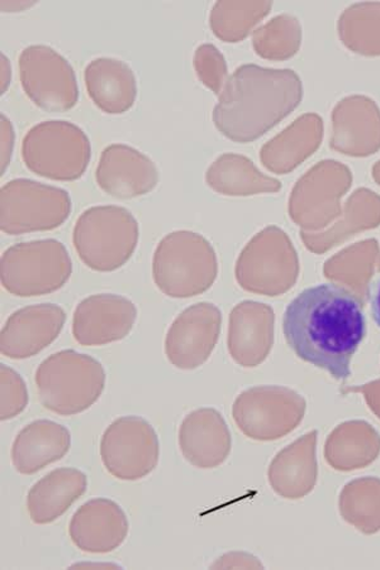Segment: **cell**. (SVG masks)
Wrapping results in <instances>:
<instances>
[{
  "label": "cell",
  "instance_id": "cell-1",
  "mask_svg": "<svg viewBox=\"0 0 380 570\" xmlns=\"http://www.w3.org/2000/svg\"><path fill=\"white\" fill-rule=\"evenodd\" d=\"M283 333L296 357L347 381L367 335L363 304L337 284L305 288L286 306Z\"/></svg>",
  "mask_w": 380,
  "mask_h": 570
},
{
  "label": "cell",
  "instance_id": "cell-2",
  "mask_svg": "<svg viewBox=\"0 0 380 570\" xmlns=\"http://www.w3.org/2000/svg\"><path fill=\"white\" fill-rule=\"evenodd\" d=\"M302 98L295 71L246 63L227 79L213 109V124L231 141L253 142L289 117Z\"/></svg>",
  "mask_w": 380,
  "mask_h": 570
},
{
  "label": "cell",
  "instance_id": "cell-3",
  "mask_svg": "<svg viewBox=\"0 0 380 570\" xmlns=\"http://www.w3.org/2000/svg\"><path fill=\"white\" fill-rule=\"evenodd\" d=\"M218 276V258L211 242L191 230H175L155 249L153 278L172 298H189L208 292Z\"/></svg>",
  "mask_w": 380,
  "mask_h": 570
},
{
  "label": "cell",
  "instance_id": "cell-4",
  "mask_svg": "<svg viewBox=\"0 0 380 570\" xmlns=\"http://www.w3.org/2000/svg\"><path fill=\"white\" fill-rule=\"evenodd\" d=\"M41 404L53 414L72 416L97 403L106 387V371L96 358L67 350L51 354L35 375Z\"/></svg>",
  "mask_w": 380,
  "mask_h": 570
},
{
  "label": "cell",
  "instance_id": "cell-5",
  "mask_svg": "<svg viewBox=\"0 0 380 570\" xmlns=\"http://www.w3.org/2000/svg\"><path fill=\"white\" fill-rule=\"evenodd\" d=\"M140 228L133 213L117 205H98L82 212L72 243L82 264L97 273H114L135 254Z\"/></svg>",
  "mask_w": 380,
  "mask_h": 570
},
{
  "label": "cell",
  "instance_id": "cell-6",
  "mask_svg": "<svg viewBox=\"0 0 380 570\" xmlns=\"http://www.w3.org/2000/svg\"><path fill=\"white\" fill-rule=\"evenodd\" d=\"M71 274L69 252L57 239L18 243L4 252L0 262L2 286L17 297L57 293Z\"/></svg>",
  "mask_w": 380,
  "mask_h": 570
},
{
  "label": "cell",
  "instance_id": "cell-7",
  "mask_svg": "<svg viewBox=\"0 0 380 570\" xmlns=\"http://www.w3.org/2000/svg\"><path fill=\"white\" fill-rule=\"evenodd\" d=\"M22 160L29 170L53 181H77L91 157L85 130L67 120H48L32 127L22 141Z\"/></svg>",
  "mask_w": 380,
  "mask_h": 570
},
{
  "label": "cell",
  "instance_id": "cell-8",
  "mask_svg": "<svg viewBox=\"0 0 380 570\" xmlns=\"http://www.w3.org/2000/svg\"><path fill=\"white\" fill-rule=\"evenodd\" d=\"M70 213V195L57 186L16 179L0 191V228L8 236L57 229Z\"/></svg>",
  "mask_w": 380,
  "mask_h": 570
},
{
  "label": "cell",
  "instance_id": "cell-9",
  "mask_svg": "<svg viewBox=\"0 0 380 570\" xmlns=\"http://www.w3.org/2000/svg\"><path fill=\"white\" fill-rule=\"evenodd\" d=\"M18 69L26 96L40 109L64 114L78 105L77 75L69 61L49 46L26 48L18 60Z\"/></svg>",
  "mask_w": 380,
  "mask_h": 570
},
{
  "label": "cell",
  "instance_id": "cell-10",
  "mask_svg": "<svg viewBox=\"0 0 380 570\" xmlns=\"http://www.w3.org/2000/svg\"><path fill=\"white\" fill-rule=\"evenodd\" d=\"M303 414V399L289 389L275 386L246 390L233 406V417L241 433L257 442H274L289 435L301 423Z\"/></svg>",
  "mask_w": 380,
  "mask_h": 570
},
{
  "label": "cell",
  "instance_id": "cell-11",
  "mask_svg": "<svg viewBox=\"0 0 380 570\" xmlns=\"http://www.w3.org/2000/svg\"><path fill=\"white\" fill-rule=\"evenodd\" d=\"M100 458L120 481L145 479L159 464L160 443L155 429L140 416H123L100 439Z\"/></svg>",
  "mask_w": 380,
  "mask_h": 570
},
{
  "label": "cell",
  "instance_id": "cell-12",
  "mask_svg": "<svg viewBox=\"0 0 380 570\" xmlns=\"http://www.w3.org/2000/svg\"><path fill=\"white\" fill-rule=\"evenodd\" d=\"M294 250L284 233L269 227L241 252L235 275L246 292L280 295L294 283Z\"/></svg>",
  "mask_w": 380,
  "mask_h": 570
},
{
  "label": "cell",
  "instance_id": "cell-13",
  "mask_svg": "<svg viewBox=\"0 0 380 570\" xmlns=\"http://www.w3.org/2000/svg\"><path fill=\"white\" fill-rule=\"evenodd\" d=\"M222 313L212 303L194 304L173 322L165 338L166 358L183 371L205 364L220 340Z\"/></svg>",
  "mask_w": 380,
  "mask_h": 570
},
{
  "label": "cell",
  "instance_id": "cell-14",
  "mask_svg": "<svg viewBox=\"0 0 380 570\" xmlns=\"http://www.w3.org/2000/svg\"><path fill=\"white\" fill-rule=\"evenodd\" d=\"M137 307L115 294L91 295L80 302L72 316V336L82 347H101L131 333Z\"/></svg>",
  "mask_w": 380,
  "mask_h": 570
},
{
  "label": "cell",
  "instance_id": "cell-15",
  "mask_svg": "<svg viewBox=\"0 0 380 570\" xmlns=\"http://www.w3.org/2000/svg\"><path fill=\"white\" fill-rule=\"evenodd\" d=\"M67 313L57 304L25 306L8 317L0 334V352L9 360L35 357L58 340Z\"/></svg>",
  "mask_w": 380,
  "mask_h": 570
},
{
  "label": "cell",
  "instance_id": "cell-16",
  "mask_svg": "<svg viewBox=\"0 0 380 570\" xmlns=\"http://www.w3.org/2000/svg\"><path fill=\"white\" fill-rule=\"evenodd\" d=\"M96 180L101 190L120 200L152 193L159 184V170L150 157L138 149L114 144L101 153Z\"/></svg>",
  "mask_w": 380,
  "mask_h": 570
},
{
  "label": "cell",
  "instance_id": "cell-17",
  "mask_svg": "<svg viewBox=\"0 0 380 570\" xmlns=\"http://www.w3.org/2000/svg\"><path fill=\"white\" fill-rule=\"evenodd\" d=\"M128 520L119 504L109 499H92L74 513L69 523L72 544L90 554H107L124 544Z\"/></svg>",
  "mask_w": 380,
  "mask_h": 570
},
{
  "label": "cell",
  "instance_id": "cell-18",
  "mask_svg": "<svg viewBox=\"0 0 380 570\" xmlns=\"http://www.w3.org/2000/svg\"><path fill=\"white\" fill-rule=\"evenodd\" d=\"M231 446L228 426L216 409L201 407L183 420L179 448L185 460L197 469H217L227 461Z\"/></svg>",
  "mask_w": 380,
  "mask_h": 570
},
{
  "label": "cell",
  "instance_id": "cell-19",
  "mask_svg": "<svg viewBox=\"0 0 380 570\" xmlns=\"http://www.w3.org/2000/svg\"><path fill=\"white\" fill-rule=\"evenodd\" d=\"M274 336L272 307L255 302L236 305L230 314L228 352L243 367H255L271 353Z\"/></svg>",
  "mask_w": 380,
  "mask_h": 570
},
{
  "label": "cell",
  "instance_id": "cell-20",
  "mask_svg": "<svg viewBox=\"0 0 380 570\" xmlns=\"http://www.w3.org/2000/svg\"><path fill=\"white\" fill-rule=\"evenodd\" d=\"M316 444L318 430H313L274 456L267 480L281 498L301 500L313 491L319 479Z\"/></svg>",
  "mask_w": 380,
  "mask_h": 570
},
{
  "label": "cell",
  "instance_id": "cell-21",
  "mask_svg": "<svg viewBox=\"0 0 380 570\" xmlns=\"http://www.w3.org/2000/svg\"><path fill=\"white\" fill-rule=\"evenodd\" d=\"M71 435L68 428L36 420L25 426L14 439L12 463L18 473L31 475L59 462L70 451Z\"/></svg>",
  "mask_w": 380,
  "mask_h": 570
},
{
  "label": "cell",
  "instance_id": "cell-22",
  "mask_svg": "<svg viewBox=\"0 0 380 570\" xmlns=\"http://www.w3.org/2000/svg\"><path fill=\"white\" fill-rule=\"evenodd\" d=\"M88 95L92 102L107 115H124L137 98V80L131 68L124 61L99 58L85 70Z\"/></svg>",
  "mask_w": 380,
  "mask_h": 570
},
{
  "label": "cell",
  "instance_id": "cell-23",
  "mask_svg": "<svg viewBox=\"0 0 380 570\" xmlns=\"http://www.w3.org/2000/svg\"><path fill=\"white\" fill-rule=\"evenodd\" d=\"M88 479L77 469H58L42 476L27 494V510L37 525H48L87 492Z\"/></svg>",
  "mask_w": 380,
  "mask_h": 570
},
{
  "label": "cell",
  "instance_id": "cell-24",
  "mask_svg": "<svg viewBox=\"0 0 380 570\" xmlns=\"http://www.w3.org/2000/svg\"><path fill=\"white\" fill-rule=\"evenodd\" d=\"M379 454L380 436L367 423L338 426L324 445V460L340 472L363 470L376 462Z\"/></svg>",
  "mask_w": 380,
  "mask_h": 570
},
{
  "label": "cell",
  "instance_id": "cell-25",
  "mask_svg": "<svg viewBox=\"0 0 380 570\" xmlns=\"http://www.w3.org/2000/svg\"><path fill=\"white\" fill-rule=\"evenodd\" d=\"M206 183L213 191L225 196L275 193L282 184L264 176L247 157L224 154L208 167Z\"/></svg>",
  "mask_w": 380,
  "mask_h": 570
},
{
  "label": "cell",
  "instance_id": "cell-26",
  "mask_svg": "<svg viewBox=\"0 0 380 570\" xmlns=\"http://www.w3.org/2000/svg\"><path fill=\"white\" fill-rule=\"evenodd\" d=\"M342 519L366 535L380 531V479L363 476L349 482L339 500Z\"/></svg>",
  "mask_w": 380,
  "mask_h": 570
},
{
  "label": "cell",
  "instance_id": "cell-27",
  "mask_svg": "<svg viewBox=\"0 0 380 570\" xmlns=\"http://www.w3.org/2000/svg\"><path fill=\"white\" fill-rule=\"evenodd\" d=\"M272 2H231L220 0L210 14V27L218 40L227 43L244 41L259 22L271 12Z\"/></svg>",
  "mask_w": 380,
  "mask_h": 570
},
{
  "label": "cell",
  "instance_id": "cell-28",
  "mask_svg": "<svg viewBox=\"0 0 380 570\" xmlns=\"http://www.w3.org/2000/svg\"><path fill=\"white\" fill-rule=\"evenodd\" d=\"M339 35L351 51L366 56L380 55V4H355L339 21Z\"/></svg>",
  "mask_w": 380,
  "mask_h": 570
},
{
  "label": "cell",
  "instance_id": "cell-29",
  "mask_svg": "<svg viewBox=\"0 0 380 570\" xmlns=\"http://www.w3.org/2000/svg\"><path fill=\"white\" fill-rule=\"evenodd\" d=\"M302 30L299 20L290 14L273 18L253 33L255 52L265 60L283 61L293 58L301 48Z\"/></svg>",
  "mask_w": 380,
  "mask_h": 570
},
{
  "label": "cell",
  "instance_id": "cell-30",
  "mask_svg": "<svg viewBox=\"0 0 380 570\" xmlns=\"http://www.w3.org/2000/svg\"><path fill=\"white\" fill-rule=\"evenodd\" d=\"M193 67L203 86L220 96L227 81L228 68L225 56L216 46L201 45L194 53Z\"/></svg>",
  "mask_w": 380,
  "mask_h": 570
},
{
  "label": "cell",
  "instance_id": "cell-31",
  "mask_svg": "<svg viewBox=\"0 0 380 570\" xmlns=\"http://www.w3.org/2000/svg\"><path fill=\"white\" fill-rule=\"evenodd\" d=\"M0 390H2V395H0V419H2V422L22 414L29 405V390H27L26 382L20 373L6 366L4 363L0 364Z\"/></svg>",
  "mask_w": 380,
  "mask_h": 570
},
{
  "label": "cell",
  "instance_id": "cell-32",
  "mask_svg": "<svg viewBox=\"0 0 380 570\" xmlns=\"http://www.w3.org/2000/svg\"><path fill=\"white\" fill-rule=\"evenodd\" d=\"M261 560L244 551H231L222 556L211 566V569H263Z\"/></svg>",
  "mask_w": 380,
  "mask_h": 570
},
{
  "label": "cell",
  "instance_id": "cell-33",
  "mask_svg": "<svg viewBox=\"0 0 380 570\" xmlns=\"http://www.w3.org/2000/svg\"><path fill=\"white\" fill-rule=\"evenodd\" d=\"M14 139L16 134L12 121L6 115H2V175H4L7 167L11 164Z\"/></svg>",
  "mask_w": 380,
  "mask_h": 570
},
{
  "label": "cell",
  "instance_id": "cell-34",
  "mask_svg": "<svg viewBox=\"0 0 380 570\" xmlns=\"http://www.w3.org/2000/svg\"><path fill=\"white\" fill-rule=\"evenodd\" d=\"M12 79V65L7 56L2 53V95L8 90Z\"/></svg>",
  "mask_w": 380,
  "mask_h": 570
},
{
  "label": "cell",
  "instance_id": "cell-35",
  "mask_svg": "<svg viewBox=\"0 0 380 570\" xmlns=\"http://www.w3.org/2000/svg\"><path fill=\"white\" fill-rule=\"evenodd\" d=\"M372 315L373 321L380 328V279L374 285L373 295H372Z\"/></svg>",
  "mask_w": 380,
  "mask_h": 570
},
{
  "label": "cell",
  "instance_id": "cell-36",
  "mask_svg": "<svg viewBox=\"0 0 380 570\" xmlns=\"http://www.w3.org/2000/svg\"><path fill=\"white\" fill-rule=\"evenodd\" d=\"M37 2H2L3 12H22L25 9L33 7Z\"/></svg>",
  "mask_w": 380,
  "mask_h": 570
},
{
  "label": "cell",
  "instance_id": "cell-37",
  "mask_svg": "<svg viewBox=\"0 0 380 570\" xmlns=\"http://www.w3.org/2000/svg\"><path fill=\"white\" fill-rule=\"evenodd\" d=\"M70 569H120V567L113 563H78L72 564Z\"/></svg>",
  "mask_w": 380,
  "mask_h": 570
}]
</instances>
